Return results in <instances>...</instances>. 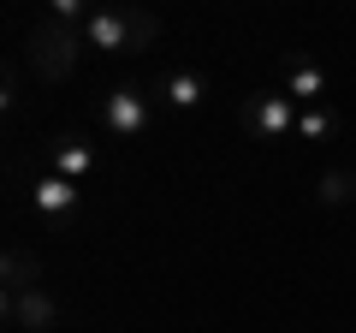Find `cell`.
<instances>
[{
  "mask_svg": "<svg viewBox=\"0 0 356 333\" xmlns=\"http://www.w3.org/2000/svg\"><path fill=\"white\" fill-rule=\"evenodd\" d=\"M30 203H36V215H42V220L65 226V220H72L77 208H83V185L60 179V173H42V179H36V191H30Z\"/></svg>",
  "mask_w": 356,
  "mask_h": 333,
  "instance_id": "cell-5",
  "label": "cell"
},
{
  "mask_svg": "<svg viewBox=\"0 0 356 333\" xmlns=\"http://www.w3.org/2000/svg\"><path fill=\"white\" fill-rule=\"evenodd\" d=\"M315 196H321L327 208H350V203H356V173H350V166H327L321 185H315Z\"/></svg>",
  "mask_w": 356,
  "mask_h": 333,
  "instance_id": "cell-11",
  "label": "cell"
},
{
  "mask_svg": "<svg viewBox=\"0 0 356 333\" xmlns=\"http://www.w3.org/2000/svg\"><path fill=\"white\" fill-rule=\"evenodd\" d=\"M48 173H60V179H72V185H83L89 173H95V149H89L77 131H60V137L48 143Z\"/></svg>",
  "mask_w": 356,
  "mask_h": 333,
  "instance_id": "cell-7",
  "label": "cell"
},
{
  "mask_svg": "<svg viewBox=\"0 0 356 333\" xmlns=\"http://www.w3.org/2000/svg\"><path fill=\"white\" fill-rule=\"evenodd\" d=\"M332 131H339L332 107H303V114H297V137H303V143H327Z\"/></svg>",
  "mask_w": 356,
  "mask_h": 333,
  "instance_id": "cell-12",
  "label": "cell"
},
{
  "mask_svg": "<svg viewBox=\"0 0 356 333\" xmlns=\"http://www.w3.org/2000/svg\"><path fill=\"white\" fill-rule=\"evenodd\" d=\"M297 114H303V107H297L285 90H255V95H243V102H238V125L250 131L255 143L297 137Z\"/></svg>",
  "mask_w": 356,
  "mask_h": 333,
  "instance_id": "cell-2",
  "label": "cell"
},
{
  "mask_svg": "<svg viewBox=\"0 0 356 333\" xmlns=\"http://www.w3.org/2000/svg\"><path fill=\"white\" fill-rule=\"evenodd\" d=\"M6 321H13L18 333H54L60 327V304L48 297V286H36V292L6 297Z\"/></svg>",
  "mask_w": 356,
  "mask_h": 333,
  "instance_id": "cell-6",
  "label": "cell"
},
{
  "mask_svg": "<svg viewBox=\"0 0 356 333\" xmlns=\"http://www.w3.org/2000/svg\"><path fill=\"white\" fill-rule=\"evenodd\" d=\"M36 286H42V262L30 256V250H6V297L36 292Z\"/></svg>",
  "mask_w": 356,
  "mask_h": 333,
  "instance_id": "cell-10",
  "label": "cell"
},
{
  "mask_svg": "<svg viewBox=\"0 0 356 333\" xmlns=\"http://www.w3.org/2000/svg\"><path fill=\"white\" fill-rule=\"evenodd\" d=\"M350 173H356V166H350Z\"/></svg>",
  "mask_w": 356,
  "mask_h": 333,
  "instance_id": "cell-13",
  "label": "cell"
},
{
  "mask_svg": "<svg viewBox=\"0 0 356 333\" xmlns=\"http://www.w3.org/2000/svg\"><path fill=\"white\" fill-rule=\"evenodd\" d=\"M77 54H83V30L60 24V18H36V30H30V60H36L42 77H72Z\"/></svg>",
  "mask_w": 356,
  "mask_h": 333,
  "instance_id": "cell-4",
  "label": "cell"
},
{
  "mask_svg": "<svg viewBox=\"0 0 356 333\" xmlns=\"http://www.w3.org/2000/svg\"><path fill=\"white\" fill-rule=\"evenodd\" d=\"M285 95L297 107H327V72L315 60H291L285 65Z\"/></svg>",
  "mask_w": 356,
  "mask_h": 333,
  "instance_id": "cell-9",
  "label": "cell"
},
{
  "mask_svg": "<svg viewBox=\"0 0 356 333\" xmlns=\"http://www.w3.org/2000/svg\"><path fill=\"white\" fill-rule=\"evenodd\" d=\"M161 102L172 107V114H196V107L208 102V77L191 72V65H178V72L161 77Z\"/></svg>",
  "mask_w": 356,
  "mask_h": 333,
  "instance_id": "cell-8",
  "label": "cell"
},
{
  "mask_svg": "<svg viewBox=\"0 0 356 333\" xmlns=\"http://www.w3.org/2000/svg\"><path fill=\"white\" fill-rule=\"evenodd\" d=\"M102 131L107 137H119V143H137L143 131L154 125V95L143 90V84H113V90L102 95Z\"/></svg>",
  "mask_w": 356,
  "mask_h": 333,
  "instance_id": "cell-3",
  "label": "cell"
},
{
  "mask_svg": "<svg viewBox=\"0 0 356 333\" xmlns=\"http://www.w3.org/2000/svg\"><path fill=\"white\" fill-rule=\"evenodd\" d=\"M161 36V18L143 13V6H102V13L83 18V48L95 54H137Z\"/></svg>",
  "mask_w": 356,
  "mask_h": 333,
  "instance_id": "cell-1",
  "label": "cell"
}]
</instances>
